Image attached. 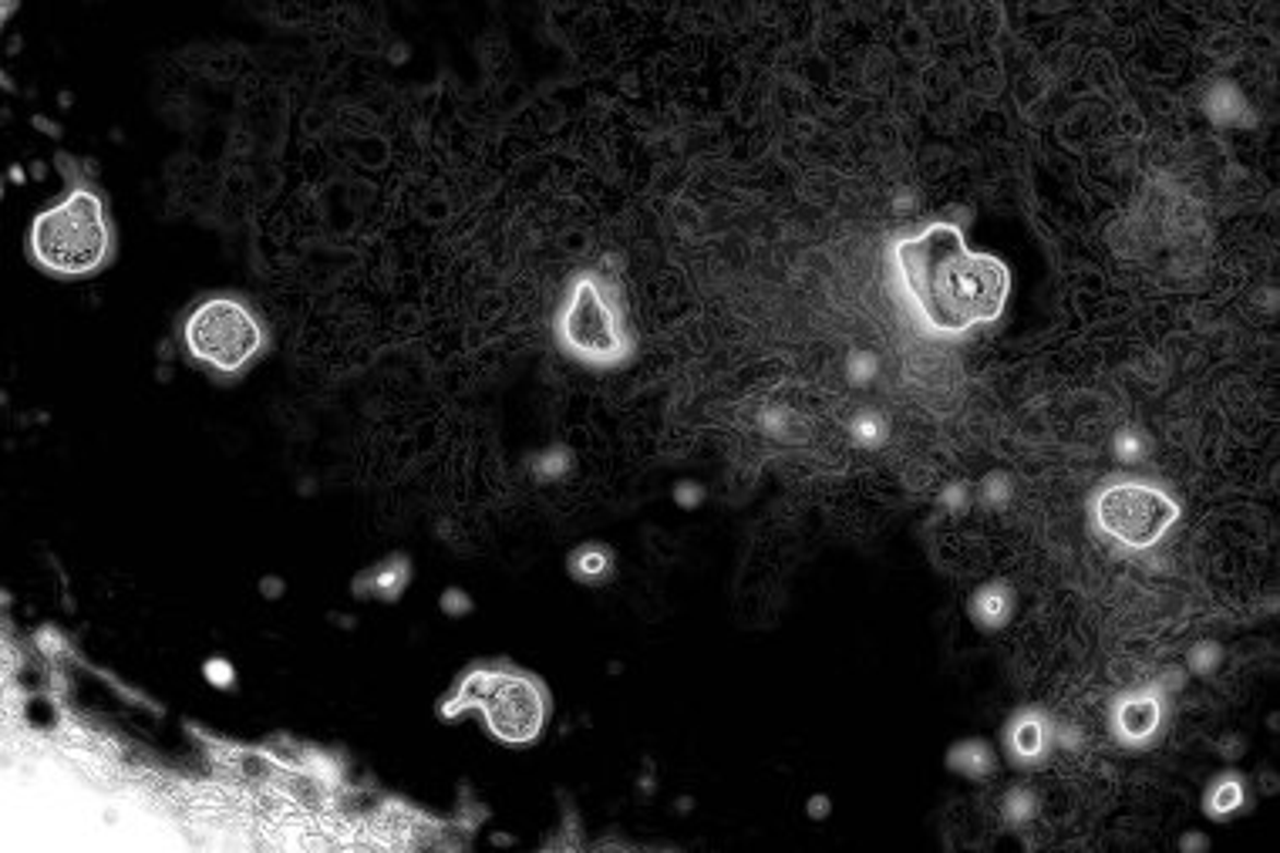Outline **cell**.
<instances>
[{
  "instance_id": "obj_1",
  "label": "cell",
  "mask_w": 1280,
  "mask_h": 853,
  "mask_svg": "<svg viewBox=\"0 0 1280 853\" xmlns=\"http://www.w3.org/2000/svg\"><path fill=\"white\" fill-rule=\"evenodd\" d=\"M893 274L916 321L931 334L957 337L1002 318L1011 291L1008 266L974 253L953 223H931L893 244Z\"/></svg>"
},
{
  "instance_id": "obj_2",
  "label": "cell",
  "mask_w": 1280,
  "mask_h": 853,
  "mask_svg": "<svg viewBox=\"0 0 1280 853\" xmlns=\"http://www.w3.org/2000/svg\"><path fill=\"white\" fill-rule=\"evenodd\" d=\"M31 260L55 277H88L111 257V220L105 200L88 186H74L34 216L27 229Z\"/></svg>"
},
{
  "instance_id": "obj_3",
  "label": "cell",
  "mask_w": 1280,
  "mask_h": 853,
  "mask_svg": "<svg viewBox=\"0 0 1280 853\" xmlns=\"http://www.w3.org/2000/svg\"><path fill=\"white\" fill-rule=\"evenodd\" d=\"M556 341L570 358L590 368H617L633 355V334L617 287L604 274L583 270L567 284L556 310Z\"/></svg>"
},
{
  "instance_id": "obj_4",
  "label": "cell",
  "mask_w": 1280,
  "mask_h": 853,
  "mask_svg": "<svg viewBox=\"0 0 1280 853\" xmlns=\"http://www.w3.org/2000/svg\"><path fill=\"white\" fill-rule=\"evenodd\" d=\"M446 715H462V712H478L486 722V728L506 746H530L540 739V732L549 715V698L546 688L515 668L489 665V668H472L455 691L449 695V702L442 706Z\"/></svg>"
},
{
  "instance_id": "obj_5",
  "label": "cell",
  "mask_w": 1280,
  "mask_h": 853,
  "mask_svg": "<svg viewBox=\"0 0 1280 853\" xmlns=\"http://www.w3.org/2000/svg\"><path fill=\"white\" fill-rule=\"evenodd\" d=\"M186 355L213 375H244L266 347V328L257 310L233 294L199 300L182 321Z\"/></svg>"
},
{
  "instance_id": "obj_6",
  "label": "cell",
  "mask_w": 1280,
  "mask_h": 853,
  "mask_svg": "<svg viewBox=\"0 0 1280 853\" xmlns=\"http://www.w3.org/2000/svg\"><path fill=\"white\" fill-rule=\"evenodd\" d=\"M1092 526L1126 550H1149L1180 523V502L1155 483L1112 479L1092 493Z\"/></svg>"
},
{
  "instance_id": "obj_7",
  "label": "cell",
  "mask_w": 1280,
  "mask_h": 853,
  "mask_svg": "<svg viewBox=\"0 0 1280 853\" xmlns=\"http://www.w3.org/2000/svg\"><path fill=\"white\" fill-rule=\"evenodd\" d=\"M1166 722V695L1152 688H1136L1115 698L1112 706V735L1129 749H1146L1155 743Z\"/></svg>"
},
{
  "instance_id": "obj_8",
  "label": "cell",
  "mask_w": 1280,
  "mask_h": 853,
  "mask_svg": "<svg viewBox=\"0 0 1280 853\" xmlns=\"http://www.w3.org/2000/svg\"><path fill=\"white\" fill-rule=\"evenodd\" d=\"M1005 746H1008V756L1011 762L1018 766H1038L1055 746V728L1048 722L1045 712L1038 709H1024L1018 712L1008 728H1005Z\"/></svg>"
},
{
  "instance_id": "obj_9",
  "label": "cell",
  "mask_w": 1280,
  "mask_h": 853,
  "mask_svg": "<svg viewBox=\"0 0 1280 853\" xmlns=\"http://www.w3.org/2000/svg\"><path fill=\"white\" fill-rule=\"evenodd\" d=\"M974 625L984 628V631H1002L1011 614H1015V594L1008 584H984L974 591L971 604H968Z\"/></svg>"
},
{
  "instance_id": "obj_10",
  "label": "cell",
  "mask_w": 1280,
  "mask_h": 853,
  "mask_svg": "<svg viewBox=\"0 0 1280 853\" xmlns=\"http://www.w3.org/2000/svg\"><path fill=\"white\" fill-rule=\"evenodd\" d=\"M947 766L960 775H968V780H987V775L994 772V753L987 743L968 739V743H957L947 753Z\"/></svg>"
},
{
  "instance_id": "obj_11",
  "label": "cell",
  "mask_w": 1280,
  "mask_h": 853,
  "mask_svg": "<svg viewBox=\"0 0 1280 853\" xmlns=\"http://www.w3.org/2000/svg\"><path fill=\"white\" fill-rule=\"evenodd\" d=\"M1247 803V790H1244V780L1233 772H1223L1220 780H1213L1210 793H1207V813L1213 820H1226L1233 813Z\"/></svg>"
},
{
  "instance_id": "obj_12",
  "label": "cell",
  "mask_w": 1280,
  "mask_h": 853,
  "mask_svg": "<svg viewBox=\"0 0 1280 853\" xmlns=\"http://www.w3.org/2000/svg\"><path fill=\"white\" fill-rule=\"evenodd\" d=\"M853 439L866 449H876L887 439V418H879L876 412H863L853 418Z\"/></svg>"
},
{
  "instance_id": "obj_13",
  "label": "cell",
  "mask_w": 1280,
  "mask_h": 853,
  "mask_svg": "<svg viewBox=\"0 0 1280 853\" xmlns=\"http://www.w3.org/2000/svg\"><path fill=\"white\" fill-rule=\"evenodd\" d=\"M1034 809H1038V803H1034V793H1031V790H1011L1008 799H1005V817H1008V824H1028V820L1034 817Z\"/></svg>"
},
{
  "instance_id": "obj_14",
  "label": "cell",
  "mask_w": 1280,
  "mask_h": 853,
  "mask_svg": "<svg viewBox=\"0 0 1280 853\" xmlns=\"http://www.w3.org/2000/svg\"><path fill=\"white\" fill-rule=\"evenodd\" d=\"M1146 449H1149V442H1146V436L1136 433V429H1123V433L1115 436V455L1123 459V462H1139V459L1146 455Z\"/></svg>"
},
{
  "instance_id": "obj_15",
  "label": "cell",
  "mask_w": 1280,
  "mask_h": 853,
  "mask_svg": "<svg viewBox=\"0 0 1280 853\" xmlns=\"http://www.w3.org/2000/svg\"><path fill=\"white\" fill-rule=\"evenodd\" d=\"M611 567V560H607V554L604 550H580L577 557H573V570L580 573V577H596V573H604Z\"/></svg>"
},
{
  "instance_id": "obj_16",
  "label": "cell",
  "mask_w": 1280,
  "mask_h": 853,
  "mask_svg": "<svg viewBox=\"0 0 1280 853\" xmlns=\"http://www.w3.org/2000/svg\"><path fill=\"white\" fill-rule=\"evenodd\" d=\"M1217 662H1220V648L1217 644H1196L1193 648V654H1189V665H1193V672H1213L1217 668Z\"/></svg>"
},
{
  "instance_id": "obj_17",
  "label": "cell",
  "mask_w": 1280,
  "mask_h": 853,
  "mask_svg": "<svg viewBox=\"0 0 1280 853\" xmlns=\"http://www.w3.org/2000/svg\"><path fill=\"white\" fill-rule=\"evenodd\" d=\"M1011 496V489H1008V479L1005 476H991L987 483H984V499L987 502H1005Z\"/></svg>"
},
{
  "instance_id": "obj_18",
  "label": "cell",
  "mask_w": 1280,
  "mask_h": 853,
  "mask_svg": "<svg viewBox=\"0 0 1280 853\" xmlns=\"http://www.w3.org/2000/svg\"><path fill=\"white\" fill-rule=\"evenodd\" d=\"M876 375V358L873 355H856L853 358V381H869Z\"/></svg>"
},
{
  "instance_id": "obj_19",
  "label": "cell",
  "mask_w": 1280,
  "mask_h": 853,
  "mask_svg": "<svg viewBox=\"0 0 1280 853\" xmlns=\"http://www.w3.org/2000/svg\"><path fill=\"white\" fill-rule=\"evenodd\" d=\"M813 813H816V817H822V813H826V796H816V803H813Z\"/></svg>"
}]
</instances>
